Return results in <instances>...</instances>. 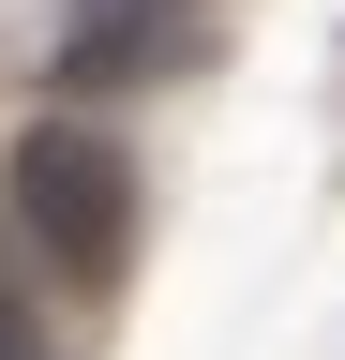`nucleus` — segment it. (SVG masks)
<instances>
[{
	"label": "nucleus",
	"mask_w": 345,
	"mask_h": 360,
	"mask_svg": "<svg viewBox=\"0 0 345 360\" xmlns=\"http://www.w3.org/2000/svg\"><path fill=\"white\" fill-rule=\"evenodd\" d=\"M0 210H15V240L60 285H120V255H136V150L105 120H30L15 165H0Z\"/></svg>",
	"instance_id": "nucleus-1"
},
{
	"label": "nucleus",
	"mask_w": 345,
	"mask_h": 360,
	"mask_svg": "<svg viewBox=\"0 0 345 360\" xmlns=\"http://www.w3.org/2000/svg\"><path fill=\"white\" fill-rule=\"evenodd\" d=\"M181 60V0H75L60 30V90H136Z\"/></svg>",
	"instance_id": "nucleus-2"
},
{
	"label": "nucleus",
	"mask_w": 345,
	"mask_h": 360,
	"mask_svg": "<svg viewBox=\"0 0 345 360\" xmlns=\"http://www.w3.org/2000/svg\"><path fill=\"white\" fill-rule=\"evenodd\" d=\"M0 360H46V330H30V300L0 285Z\"/></svg>",
	"instance_id": "nucleus-3"
}]
</instances>
